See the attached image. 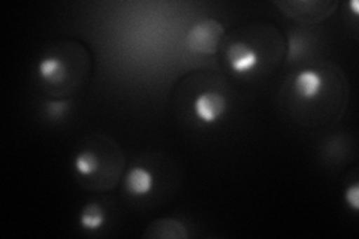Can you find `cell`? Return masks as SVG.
Returning a JSON list of instances; mask_svg holds the SVG:
<instances>
[{
  "label": "cell",
  "instance_id": "cell-10",
  "mask_svg": "<svg viewBox=\"0 0 359 239\" xmlns=\"http://www.w3.org/2000/svg\"><path fill=\"white\" fill-rule=\"evenodd\" d=\"M69 102L51 100L45 104V114L53 120H60L65 117V114L69 111Z\"/></svg>",
  "mask_w": 359,
  "mask_h": 239
},
{
  "label": "cell",
  "instance_id": "cell-3",
  "mask_svg": "<svg viewBox=\"0 0 359 239\" xmlns=\"http://www.w3.org/2000/svg\"><path fill=\"white\" fill-rule=\"evenodd\" d=\"M226 63L237 75L252 74L259 64V55L247 42H235L226 50Z\"/></svg>",
  "mask_w": 359,
  "mask_h": 239
},
{
  "label": "cell",
  "instance_id": "cell-9",
  "mask_svg": "<svg viewBox=\"0 0 359 239\" xmlns=\"http://www.w3.org/2000/svg\"><path fill=\"white\" fill-rule=\"evenodd\" d=\"M72 168L75 174L81 178H92L95 177L100 169L99 156L93 150H83L74 157Z\"/></svg>",
  "mask_w": 359,
  "mask_h": 239
},
{
  "label": "cell",
  "instance_id": "cell-4",
  "mask_svg": "<svg viewBox=\"0 0 359 239\" xmlns=\"http://www.w3.org/2000/svg\"><path fill=\"white\" fill-rule=\"evenodd\" d=\"M292 88L301 100H316L323 90V76L314 69H304L295 75Z\"/></svg>",
  "mask_w": 359,
  "mask_h": 239
},
{
  "label": "cell",
  "instance_id": "cell-2",
  "mask_svg": "<svg viewBox=\"0 0 359 239\" xmlns=\"http://www.w3.org/2000/svg\"><path fill=\"white\" fill-rule=\"evenodd\" d=\"M228 112V100L215 90L199 93L194 100V116L204 126H215Z\"/></svg>",
  "mask_w": 359,
  "mask_h": 239
},
{
  "label": "cell",
  "instance_id": "cell-8",
  "mask_svg": "<svg viewBox=\"0 0 359 239\" xmlns=\"http://www.w3.org/2000/svg\"><path fill=\"white\" fill-rule=\"evenodd\" d=\"M78 223L86 232H97L107 224V214L99 203H88L81 210Z\"/></svg>",
  "mask_w": 359,
  "mask_h": 239
},
{
  "label": "cell",
  "instance_id": "cell-12",
  "mask_svg": "<svg viewBox=\"0 0 359 239\" xmlns=\"http://www.w3.org/2000/svg\"><path fill=\"white\" fill-rule=\"evenodd\" d=\"M349 5H351V8H352V14H353L355 17H358V15H359V4L356 2V0H352V2H351Z\"/></svg>",
  "mask_w": 359,
  "mask_h": 239
},
{
  "label": "cell",
  "instance_id": "cell-1",
  "mask_svg": "<svg viewBox=\"0 0 359 239\" xmlns=\"http://www.w3.org/2000/svg\"><path fill=\"white\" fill-rule=\"evenodd\" d=\"M223 26L216 20H202L189 29L186 35L187 48L202 55L216 54L223 39Z\"/></svg>",
  "mask_w": 359,
  "mask_h": 239
},
{
  "label": "cell",
  "instance_id": "cell-5",
  "mask_svg": "<svg viewBox=\"0 0 359 239\" xmlns=\"http://www.w3.org/2000/svg\"><path fill=\"white\" fill-rule=\"evenodd\" d=\"M125 189L132 198H145L154 190V175L149 169L135 166L126 174Z\"/></svg>",
  "mask_w": 359,
  "mask_h": 239
},
{
  "label": "cell",
  "instance_id": "cell-6",
  "mask_svg": "<svg viewBox=\"0 0 359 239\" xmlns=\"http://www.w3.org/2000/svg\"><path fill=\"white\" fill-rule=\"evenodd\" d=\"M66 71H67L66 64L63 63V60L59 59L57 55L43 57L42 60H39L38 67H36L38 78L47 86L63 84L66 76H67Z\"/></svg>",
  "mask_w": 359,
  "mask_h": 239
},
{
  "label": "cell",
  "instance_id": "cell-11",
  "mask_svg": "<svg viewBox=\"0 0 359 239\" xmlns=\"http://www.w3.org/2000/svg\"><path fill=\"white\" fill-rule=\"evenodd\" d=\"M344 202L353 212L359 211V186L356 183L344 190Z\"/></svg>",
  "mask_w": 359,
  "mask_h": 239
},
{
  "label": "cell",
  "instance_id": "cell-7",
  "mask_svg": "<svg viewBox=\"0 0 359 239\" xmlns=\"http://www.w3.org/2000/svg\"><path fill=\"white\" fill-rule=\"evenodd\" d=\"M145 238H177V239H186L189 236L187 229L184 224L178 220H171V219H165V220H157L153 223L149 231L144 233Z\"/></svg>",
  "mask_w": 359,
  "mask_h": 239
}]
</instances>
